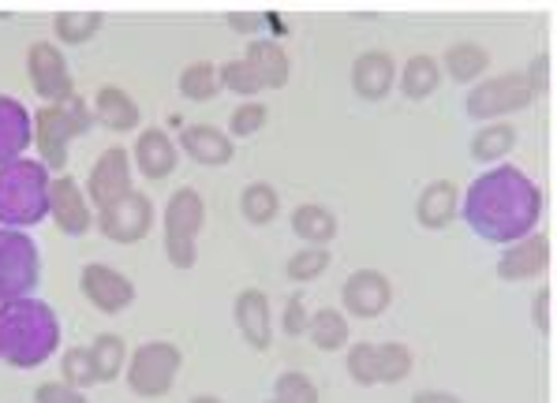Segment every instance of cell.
I'll return each mask as SVG.
<instances>
[{"label":"cell","mask_w":557,"mask_h":403,"mask_svg":"<svg viewBox=\"0 0 557 403\" xmlns=\"http://www.w3.org/2000/svg\"><path fill=\"white\" fill-rule=\"evenodd\" d=\"M206 225V202L195 187H180L165 205V259L176 269H191L199 259V231Z\"/></svg>","instance_id":"5b68a950"},{"label":"cell","mask_w":557,"mask_h":403,"mask_svg":"<svg viewBox=\"0 0 557 403\" xmlns=\"http://www.w3.org/2000/svg\"><path fill=\"white\" fill-rule=\"evenodd\" d=\"M60 348V317L41 299H15L0 306V363L12 370H34Z\"/></svg>","instance_id":"7a4b0ae2"},{"label":"cell","mask_w":557,"mask_h":403,"mask_svg":"<svg viewBox=\"0 0 557 403\" xmlns=\"http://www.w3.org/2000/svg\"><path fill=\"white\" fill-rule=\"evenodd\" d=\"M41 277V259L38 243L27 231L0 228V306L15 303V299H27L38 288Z\"/></svg>","instance_id":"8992f818"},{"label":"cell","mask_w":557,"mask_h":403,"mask_svg":"<svg viewBox=\"0 0 557 403\" xmlns=\"http://www.w3.org/2000/svg\"><path fill=\"white\" fill-rule=\"evenodd\" d=\"M307 337H311L314 348L322 351H337L348 344V317L341 311H314L311 317H307Z\"/></svg>","instance_id":"4316f807"},{"label":"cell","mask_w":557,"mask_h":403,"mask_svg":"<svg viewBox=\"0 0 557 403\" xmlns=\"http://www.w3.org/2000/svg\"><path fill=\"white\" fill-rule=\"evenodd\" d=\"M273 400H281V403H319V385H314L307 374L288 370V374L277 377Z\"/></svg>","instance_id":"e575fe53"},{"label":"cell","mask_w":557,"mask_h":403,"mask_svg":"<svg viewBox=\"0 0 557 403\" xmlns=\"http://www.w3.org/2000/svg\"><path fill=\"white\" fill-rule=\"evenodd\" d=\"M293 228L307 247H325L337 236V217L319 202H304L293 210Z\"/></svg>","instance_id":"cb8c5ba5"},{"label":"cell","mask_w":557,"mask_h":403,"mask_svg":"<svg viewBox=\"0 0 557 403\" xmlns=\"http://www.w3.org/2000/svg\"><path fill=\"white\" fill-rule=\"evenodd\" d=\"M341 299H345L348 314L379 317V314L389 311L393 288H389V280H385V273H379V269H356L352 277L345 280V288H341Z\"/></svg>","instance_id":"5bb4252c"},{"label":"cell","mask_w":557,"mask_h":403,"mask_svg":"<svg viewBox=\"0 0 557 403\" xmlns=\"http://www.w3.org/2000/svg\"><path fill=\"white\" fill-rule=\"evenodd\" d=\"M233 314H236L239 337H244L247 344H251L255 351H265V348H270L273 329H270V299H265V291H259V288H244V291L236 295Z\"/></svg>","instance_id":"e0dca14e"},{"label":"cell","mask_w":557,"mask_h":403,"mask_svg":"<svg viewBox=\"0 0 557 403\" xmlns=\"http://www.w3.org/2000/svg\"><path fill=\"white\" fill-rule=\"evenodd\" d=\"M218 83L221 87H228L233 93H244V98H255V93L262 90L259 75L247 67V60H228V64L218 67Z\"/></svg>","instance_id":"8d00e7d4"},{"label":"cell","mask_w":557,"mask_h":403,"mask_svg":"<svg viewBox=\"0 0 557 403\" xmlns=\"http://www.w3.org/2000/svg\"><path fill=\"white\" fill-rule=\"evenodd\" d=\"M535 98L539 93L531 87L528 72H509V75H498V79L479 83V87L465 98V113L475 119H498L505 113L528 109Z\"/></svg>","instance_id":"ba28073f"},{"label":"cell","mask_w":557,"mask_h":403,"mask_svg":"<svg viewBox=\"0 0 557 403\" xmlns=\"http://www.w3.org/2000/svg\"><path fill=\"white\" fill-rule=\"evenodd\" d=\"M330 265V247H304L293 259L285 262V277L288 280H314L319 273H325Z\"/></svg>","instance_id":"836d02e7"},{"label":"cell","mask_w":557,"mask_h":403,"mask_svg":"<svg viewBox=\"0 0 557 403\" xmlns=\"http://www.w3.org/2000/svg\"><path fill=\"white\" fill-rule=\"evenodd\" d=\"M218 67L206 64V60H195V64H187L184 72H180V93H184L187 101H210L213 93H218Z\"/></svg>","instance_id":"1f68e13d"},{"label":"cell","mask_w":557,"mask_h":403,"mask_svg":"<svg viewBox=\"0 0 557 403\" xmlns=\"http://www.w3.org/2000/svg\"><path fill=\"white\" fill-rule=\"evenodd\" d=\"M49 213H53L57 228L64 231V236H83V231H90L94 225L87 194L79 191V184H75L72 176L49 179Z\"/></svg>","instance_id":"4fadbf2b"},{"label":"cell","mask_w":557,"mask_h":403,"mask_svg":"<svg viewBox=\"0 0 557 403\" xmlns=\"http://www.w3.org/2000/svg\"><path fill=\"white\" fill-rule=\"evenodd\" d=\"M191 403H221V400L218 396H195Z\"/></svg>","instance_id":"bcb514c9"},{"label":"cell","mask_w":557,"mask_h":403,"mask_svg":"<svg viewBox=\"0 0 557 403\" xmlns=\"http://www.w3.org/2000/svg\"><path fill=\"white\" fill-rule=\"evenodd\" d=\"M60 370H64V385H72V389H79V392L90 389V385H98L90 348H67L64 358H60Z\"/></svg>","instance_id":"d6a6232c"},{"label":"cell","mask_w":557,"mask_h":403,"mask_svg":"<svg viewBox=\"0 0 557 403\" xmlns=\"http://www.w3.org/2000/svg\"><path fill=\"white\" fill-rule=\"evenodd\" d=\"M460 210H465V221L479 239L509 247L531 236V228L539 225L543 191L517 165H494L491 173H483L468 187Z\"/></svg>","instance_id":"6da1fadb"},{"label":"cell","mask_w":557,"mask_h":403,"mask_svg":"<svg viewBox=\"0 0 557 403\" xmlns=\"http://www.w3.org/2000/svg\"><path fill=\"white\" fill-rule=\"evenodd\" d=\"M239 210L251 225H270L281 210V199L270 184H247L244 194H239Z\"/></svg>","instance_id":"4dcf8cb0"},{"label":"cell","mask_w":557,"mask_h":403,"mask_svg":"<svg viewBox=\"0 0 557 403\" xmlns=\"http://www.w3.org/2000/svg\"><path fill=\"white\" fill-rule=\"evenodd\" d=\"M270 403H281V400H270Z\"/></svg>","instance_id":"7dc6e473"},{"label":"cell","mask_w":557,"mask_h":403,"mask_svg":"<svg viewBox=\"0 0 557 403\" xmlns=\"http://www.w3.org/2000/svg\"><path fill=\"white\" fill-rule=\"evenodd\" d=\"M531 317H535L539 332H550V288H539L535 303H531Z\"/></svg>","instance_id":"7bdbcfd3"},{"label":"cell","mask_w":557,"mask_h":403,"mask_svg":"<svg viewBox=\"0 0 557 403\" xmlns=\"http://www.w3.org/2000/svg\"><path fill=\"white\" fill-rule=\"evenodd\" d=\"M348 374L359 385H379V344H352L348 348Z\"/></svg>","instance_id":"74e56055"},{"label":"cell","mask_w":557,"mask_h":403,"mask_svg":"<svg viewBox=\"0 0 557 403\" xmlns=\"http://www.w3.org/2000/svg\"><path fill=\"white\" fill-rule=\"evenodd\" d=\"M442 67L449 72V79L471 83V79H479L486 67H491V56H486V49L475 46V41H460V46H449V53H445Z\"/></svg>","instance_id":"484cf974"},{"label":"cell","mask_w":557,"mask_h":403,"mask_svg":"<svg viewBox=\"0 0 557 403\" xmlns=\"http://www.w3.org/2000/svg\"><path fill=\"white\" fill-rule=\"evenodd\" d=\"M180 366H184V355H180L176 344L169 340H150V344L135 348L132 363L124 366L127 374V389L135 396H165L173 389Z\"/></svg>","instance_id":"52a82bcc"},{"label":"cell","mask_w":557,"mask_h":403,"mask_svg":"<svg viewBox=\"0 0 557 403\" xmlns=\"http://www.w3.org/2000/svg\"><path fill=\"white\" fill-rule=\"evenodd\" d=\"M438 83H442V67H438V60L434 56H411L408 64H405V72H400V90H405V98L411 101H423V98H431L434 90H438Z\"/></svg>","instance_id":"d4e9b609"},{"label":"cell","mask_w":557,"mask_h":403,"mask_svg":"<svg viewBox=\"0 0 557 403\" xmlns=\"http://www.w3.org/2000/svg\"><path fill=\"white\" fill-rule=\"evenodd\" d=\"M132 191V158H127L124 146H113V150H106L98 158V165L90 168L87 176V202H94L98 210H106V205H113L116 199H124V194Z\"/></svg>","instance_id":"7c38bea8"},{"label":"cell","mask_w":557,"mask_h":403,"mask_svg":"<svg viewBox=\"0 0 557 403\" xmlns=\"http://www.w3.org/2000/svg\"><path fill=\"white\" fill-rule=\"evenodd\" d=\"M90 358H94V374H98V381H116L127 366L124 340L113 337V332H106V337H98L90 344Z\"/></svg>","instance_id":"f546056e"},{"label":"cell","mask_w":557,"mask_h":403,"mask_svg":"<svg viewBox=\"0 0 557 403\" xmlns=\"http://www.w3.org/2000/svg\"><path fill=\"white\" fill-rule=\"evenodd\" d=\"M307 303H304V295H293L288 299V306H285V332L288 337H304L307 332Z\"/></svg>","instance_id":"60d3db41"},{"label":"cell","mask_w":557,"mask_h":403,"mask_svg":"<svg viewBox=\"0 0 557 403\" xmlns=\"http://www.w3.org/2000/svg\"><path fill=\"white\" fill-rule=\"evenodd\" d=\"M512 142H517V131L509 124L479 127L475 139H471V158L483 161V165H494V161H502L512 150Z\"/></svg>","instance_id":"f1b7e54d"},{"label":"cell","mask_w":557,"mask_h":403,"mask_svg":"<svg viewBox=\"0 0 557 403\" xmlns=\"http://www.w3.org/2000/svg\"><path fill=\"white\" fill-rule=\"evenodd\" d=\"M265 119H270V109L262 101H244L233 113V119H228V139H251L255 131L265 127Z\"/></svg>","instance_id":"f35d334b"},{"label":"cell","mask_w":557,"mask_h":403,"mask_svg":"<svg viewBox=\"0 0 557 403\" xmlns=\"http://www.w3.org/2000/svg\"><path fill=\"white\" fill-rule=\"evenodd\" d=\"M34 400H38V403H90L79 389H72V385H64V381H46V385H38Z\"/></svg>","instance_id":"ab89813d"},{"label":"cell","mask_w":557,"mask_h":403,"mask_svg":"<svg viewBox=\"0 0 557 403\" xmlns=\"http://www.w3.org/2000/svg\"><path fill=\"white\" fill-rule=\"evenodd\" d=\"M528 79H531V87H535V93L550 90V53H539L535 56V64L528 67Z\"/></svg>","instance_id":"b9f144b4"},{"label":"cell","mask_w":557,"mask_h":403,"mask_svg":"<svg viewBox=\"0 0 557 403\" xmlns=\"http://www.w3.org/2000/svg\"><path fill=\"white\" fill-rule=\"evenodd\" d=\"M132 161L139 165V173L147 179H165V176L176 173L180 150H176V142L161 131V127H147V131L139 135V142H135Z\"/></svg>","instance_id":"d6986e66"},{"label":"cell","mask_w":557,"mask_h":403,"mask_svg":"<svg viewBox=\"0 0 557 403\" xmlns=\"http://www.w3.org/2000/svg\"><path fill=\"white\" fill-rule=\"evenodd\" d=\"M180 150H184L191 161H199V165H210V168L228 165V161L236 158L233 139H228V135L221 131V127H213V124L184 127V135H180Z\"/></svg>","instance_id":"ac0fdd59"},{"label":"cell","mask_w":557,"mask_h":403,"mask_svg":"<svg viewBox=\"0 0 557 403\" xmlns=\"http://www.w3.org/2000/svg\"><path fill=\"white\" fill-rule=\"evenodd\" d=\"M411 374V351L405 344H379V381L397 385Z\"/></svg>","instance_id":"d590c367"},{"label":"cell","mask_w":557,"mask_h":403,"mask_svg":"<svg viewBox=\"0 0 557 403\" xmlns=\"http://www.w3.org/2000/svg\"><path fill=\"white\" fill-rule=\"evenodd\" d=\"M49 217V168L41 161L20 158L0 168V225L34 228Z\"/></svg>","instance_id":"3957f363"},{"label":"cell","mask_w":557,"mask_h":403,"mask_svg":"<svg viewBox=\"0 0 557 403\" xmlns=\"http://www.w3.org/2000/svg\"><path fill=\"white\" fill-rule=\"evenodd\" d=\"M393 79H397V64H393L389 53H382V49H367V53L356 56L352 87H356L359 98L382 101L385 93L393 90Z\"/></svg>","instance_id":"ffe728a7"},{"label":"cell","mask_w":557,"mask_h":403,"mask_svg":"<svg viewBox=\"0 0 557 403\" xmlns=\"http://www.w3.org/2000/svg\"><path fill=\"white\" fill-rule=\"evenodd\" d=\"M94 116L101 119V124L109 127V131H132V127H139V105H135L132 98H127V90L120 87H101L94 93Z\"/></svg>","instance_id":"603a6c76"},{"label":"cell","mask_w":557,"mask_h":403,"mask_svg":"<svg viewBox=\"0 0 557 403\" xmlns=\"http://www.w3.org/2000/svg\"><path fill=\"white\" fill-rule=\"evenodd\" d=\"M79 285H83V295H87L101 314H120L135 303V285L106 262L83 265Z\"/></svg>","instance_id":"8fae6325"},{"label":"cell","mask_w":557,"mask_h":403,"mask_svg":"<svg viewBox=\"0 0 557 403\" xmlns=\"http://www.w3.org/2000/svg\"><path fill=\"white\" fill-rule=\"evenodd\" d=\"M247 67L259 75L262 90H281L293 75V64H288V53L277 46L273 38H251L247 41Z\"/></svg>","instance_id":"44dd1931"},{"label":"cell","mask_w":557,"mask_h":403,"mask_svg":"<svg viewBox=\"0 0 557 403\" xmlns=\"http://www.w3.org/2000/svg\"><path fill=\"white\" fill-rule=\"evenodd\" d=\"M411 403H460V396H453V392H434V389H423L411 396Z\"/></svg>","instance_id":"f6af8a7d"},{"label":"cell","mask_w":557,"mask_h":403,"mask_svg":"<svg viewBox=\"0 0 557 403\" xmlns=\"http://www.w3.org/2000/svg\"><path fill=\"white\" fill-rule=\"evenodd\" d=\"M265 23V15H239V12H233L228 15V27H236V30H244V34H259V27Z\"/></svg>","instance_id":"ee69618b"},{"label":"cell","mask_w":557,"mask_h":403,"mask_svg":"<svg viewBox=\"0 0 557 403\" xmlns=\"http://www.w3.org/2000/svg\"><path fill=\"white\" fill-rule=\"evenodd\" d=\"M150 225H153V202L139 191H127L124 199L98 210L101 236L113 239V243H139V239H147Z\"/></svg>","instance_id":"9c48e42d"},{"label":"cell","mask_w":557,"mask_h":403,"mask_svg":"<svg viewBox=\"0 0 557 403\" xmlns=\"http://www.w3.org/2000/svg\"><path fill=\"white\" fill-rule=\"evenodd\" d=\"M30 119H34V146H38V153H41V165H46L49 173H60V168L67 165V142L90 131L94 113L79 93H72V98H64L60 105L38 109Z\"/></svg>","instance_id":"277c9868"},{"label":"cell","mask_w":557,"mask_h":403,"mask_svg":"<svg viewBox=\"0 0 557 403\" xmlns=\"http://www.w3.org/2000/svg\"><path fill=\"white\" fill-rule=\"evenodd\" d=\"M101 23H106V15L101 12H87V8H79V12H60L57 15V38L64 41V46H87L94 34L101 30Z\"/></svg>","instance_id":"83f0119b"},{"label":"cell","mask_w":557,"mask_h":403,"mask_svg":"<svg viewBox=\"0 0 557 403\" xmlns=\"http://www.w3.org/2000/svg\"><path fill=\"white\" fill-rule=\"evenodd\" d=\"M457 202H460L457 184H449V179H438V184H431L423 194H419V202H416L419 225L431 228V231L445 228L453 217H457Z\"/></svg>","instance_id":"7402d4cb"},{"label":"cell","mask_w":557,"mask_h":403,"mask_svg":"<svg viewBox=\"0 0 557 403\" xmlns=\"http://www.w3.org/2000/svg\"><path fill=\"white\" fill-rule=\"evenodd\" d=\"M34 142V119L20 98L0 93V168L20 161Z\"/></svg>","instance_id":"9a60e30c"},{"label":"cell","mask_w":557,"mask_h":403,"mask_svg":"<svg viewBox=\"0 0 557 403\" xmlns=\"http://www.w3.org/2000/svg\"><path fill=\"white\" fill-rule=\"evenodd\" d=\"M27 72H30V87L38 90V98H46V105H60V101L75 93L67 60L53 41H34L27 53Z\"/></svg>","instance_id":"30bf717a"},{"label":"cell","mask_w":557,"mask_h":403,"mask_svg":"<svg viewBox=\"0 0 557 403\" xmlns=\"http://www.w3.org/2000/svg\"><path fill=\"white\" fill-rule=\"evenodd\" d=\"M550 265V239L546 236H524L512 247H505L502 262H498V277L502 280H531Z\"/></svg>","instance_id":"2e32d148"}]
</instances>
